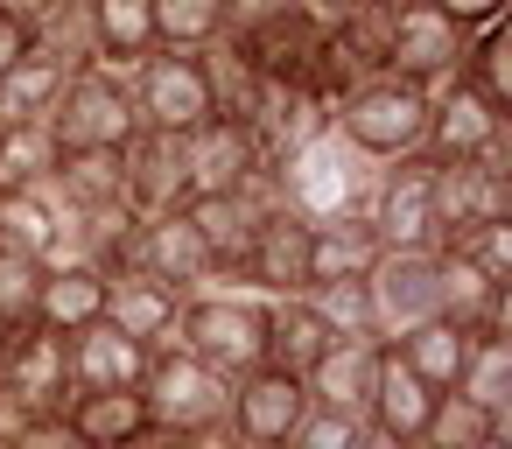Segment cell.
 Here are the masks:
<instances>
[{"label":"cell","instance_id":"obj_22","mask_svg":"<svg viewBox=\"0 0 512 449\" xmlns=\"http://www.w3.org/2000/svg\"><path fill=\"white\" fill-rule=\"evenodd\" d=\"M379 232L365 211H337V218H316L309 225V288H330V281H358L372 260H379Z\"/></svg>","mask_w":512,"mask_h":449},{"label":"cell","instance_id":"obj_7","mask_svg":"<svg viewBox=\"0 0 512 449\" xmlns=\"http://www.w3.org/2000/svg\"><path fill=\"white\" fill-rule=\"evenodd\" d=\"M225 393H232V386H225L204 358H190L183 344H155V351H148L141 400H148V421H155L162 435H183V428L225 414Z\"/></svg>","mask_w":512,"mask_h":449},{"label":"cell","instance_id":"obj_35","mask_svg":"<svg viewBox=\"0 0 512 449\" xmlns=\"http://www.w3.org/2000/svg\"><path fill=\"white\" fill-rule=\"evenodd\" d=\"M484 435H512L498 414H484L477 400H463V393H442L435 400V414H428V435H421V449H477Z\"/></svg>","mask_w":512,"mask_h":449},{"label":"cell","instance_id":"obj_20","mask_svg":"<svg viewBox=\"0 0 512 449\" xmlns=\"http://www.w3.org/2000/svg\"><path fill=\"white\" fill-rule=\"evenodd\" d=\"M78 22H85L92 64H106V71H134L155 50V8L148 0H78Z\"/></svg>","mask_w":512,"mask_h":449},{"label":"cell","instance_id":"obj_42","mask_svg":"<svg viewBox=\"0 0 512 449\" xmlns=\"http://www.w3.org/2000/svg\"><path fill=\"white\" fill-rule=\"evenodd\" d=\"M29 43H36V22H22L15 8H0V78L15 71V57H29Z\"/></svg>","mask_w":512,"mask_h":449},{"label":"cell","instance_id":"obj_12","mask_svg":"<svg viewBox=\"0 0 512 449\" xmlns=\"http://www.w3.org/2000/svg\"><path fill=\"white\" fill-rule=\"evenodd\" d=\"M232 281L253 288V295H309V218L288 211V204H274V211L253 225V239H246Z\"/></svg>","mask_w":512,"mask_h":449},{"label":"cell","instance_id":"obj_47","mask_svg":"<svg viewBox=\"0 0 512 449\" xmlns=\"http://www.w3.org/2000/svg\"><path fill=\"white\" fill-rule=\"evenodd\" d=\"M8 344H15V323H8V316H0V358H8Z\"/></svg>","mask_w":512,"mask_h":449},{"label":"cell","instance_id":"obj_31","mask_svg":"<svg viewBox=\"0 0 512 449\" xmlns=\"http://www.w3.org/2000/svg\"><path fill=\"white\" fill-rule=\"evenodd\" d=\"M64 78H71V64L57 50L29 43V57H15V71L0 78V120H43L50 99L64 92Z\"/></svg>","mask_w":512,"mask_h":449},{"label":"cell","instance_id":"obj_16","mask_svg":"<svg viewBox=\"0 0 512 449\" xmlns=\"http://www.w3.org/2000/svg\"><path fill=\"white\" fill-rule=\"evenodd\" d=\"M435 316L456 330H505V281H491L470 253L435 246Z\"/></svg>","mask_w":512,"mask_h":449},{"label":"cell","instance_id":"obj_41","mask_svg":"<svg viewBox=\"0 0 512 449\" xmlns=\"http://www.w3.org/2000/svg\"><path fill=\"white\" fill-rule=\"evenodd\" d=\"M176 449H246V435L225 421V414H211V421H197V428H183L176 435Z\"/></svg>","mask_w":512,"mask_h":449},{"label":"cell","instance_id":"obj_34","mask_svg":"<svg viewBox=\"0 0 512 449\" xmlns=\"http://www.w3.org/2000/svg\"><path fill=\"white\" fill-rule=\"evenodd\" d=\"M155 50H211L225 36V0H148Z\"/></svg>","mask_w":512,"mask_h":449},{"label":"cell","instance_id":"obj_17","mask_svg":"<svg viewBox=\"0 0 512 449\" xmlns=\"http://www.w3.org/2000/svg\"><path fill=\"white\" fill-rule=\"evenodd\" d=\"M183 155H190V190H239L260 169H274L246 120H204L197 134H183Z\"/></svg>","mask_w":512,"mask_h":449},{"label":"cell","instance_id":"obj_2","mask_svg":"<svg viewBox=\"0 0 512 449\" xmlns=\"http://www.w3.org/2000/svg\"><path fill=\"white\" fill-rule=\"evenodd\" d=\"M190 358H204L225 386L253 365H267V295L253 288H197L183 295V316H176V337Z\"/></svg>","mask_w":512,"mask_h":449},{"label":"cell","instance_id":"obj_43","mask_svg":"<svg viewBox=\"0 0 512 449\" xmlns=\"http://www.w3.org/2000/svg\"><path fill=\"white\" fill-rule=\"evenodd\" d=\"M435 8H442L456 29H491V22H505V0H435Z\"/></svg>","mask_w":512,"mask_h":449},{"label":"cell","instance_id":"obj_46","mask_svg":"<svg viewBox=\"0 0 512 449\" xmlns=\"http://www.w3.org/2000/svg\"><path fill=\"white\" fill-rule=\"evenodd\" d=\"M120 449H176V435H162V428H148V435H127Z\"/></svg>","mask_w":512,"mask_h":449},{"label":"cell","instance_id":"obj_6","mask_svg":"<svg viewBox=\"0 0 512 449\" xmlns=\"http://www.w3.org/2000/svg\"><path fill=\"white\" fill-rule=\"evenodd\" d=\"M365 218H372L379 246H393V253H435L442 246V232H435V162L428 155L379 162Z\"/></svg>","mask_w":512,"mask_h":449},{"label":"cell","instance_id":"obj_36","mask_svg":"<svg viewBox=\"0 0 512 449\" xmlns=\"http://www.w3.org/2000/svg\"><path fill=\"white\" fill-rule=\"evenodd\" d=\"M43 260H29V253H8L0 246V316H8L15 330L22 323H36V302H43Z\"/></svg>","mask_w":512,"mask_h":449},{"label":"cell","instance_id":"obj_32","mask_svg":"<svg viewBox=\"0 0 512 449\" xmlns=\"http://www.w3.org/2000/svg\"><path fill=\"white\" fill-rule=\"evenodd\" d=\"M456 78H463V85H470V92H477L491 113H512V36H505V22H491V29H470Z\"/></svg>","mask_w":512,"mask_h":449},{"label":"cell","instance_id":"obj_9","mask_svg":"<svg viewBox=\"0 0 512 449\" xmlns=\"http://www.w3.org/2000/svg\"><path fill=\"white\" fill-rule=\"evenodd\" d=\"M498 218H512L505 148L477 155V162H435V232H442V246L463 239L470 225H498Z\"/></svg>","mask_w":512,"mask_h":449},{"label":"cell","instance_id":"obj_24","mask_svg":"<svg viewBox=\"0 0 512 449\" xmlns=\"http://www.w3.org/2000/svg\"><path fill=\"white\" fill-rule=\"evenodd\" d=\"M372 372H379V337H330V351L309 365V400L316 407H344V414H365L372 400Z\"/></svg>","mask_w":512,"mask_h":449},{"label":"cell","instance_id":"obj_8","mask_svg":"<svg viewBox=\"0 0 512 449\" xmlns=\"http://www.w3.org/2000/svg\"><path fill=\"white\" fill-rule=\"evenodd\" d=\"M0 393L8 407L29 421V414H64L71 407V337L50 330V323H22L8 358H0Z\"/></svg>","mask_w":512,"mask_h":449},{"label":"cell","instance_id":"obj_15","mask_svg":"<svg viewBox=\"0 0 512 449\" xmlns=\"http://www.w3.org/2000/svg\"><path fill=\"white\" fill-rule=\"evenodd\" d=\"M120 162H127V211H134V218L176 211V204L190 197V155H183L176 134H148V127H141V134L120 148Z\"/></svg>","mask_w":512,"mask_h":449},{"label":"cell","instance_id":"obj_18","mask_svg":"<svg viewBox=\"0 0 512 449\" xmlns=\"http://www.w3.org/2000/svg\"><path fill=\"white\" fill-rule=\"evenodd\" d=\"M176 316H183V295H176L169 281H155V274H141V267L106 274V323L127 330V337H141L148 351L176 337Z\"/></svg>","mask_w":512,"mask_h":449},{"label":"cell","instance_id":"obj_26","mask_svg":"<svg viewBox=\"0 0 512 449\" xmlns=\"http://www.w3.org/2000/svg\"><path fill=\"white\" fill-rule=\"evenodd\" d=\"M50 190H57L64 211H106V204H127V162H120V148H71V155H57Z\"/></svg>","mask_w":512,"mask_h":449},{"label":"cell","instance_id":"obj_29","mask_svg":"<svg viewBox=\"0 0 512 449\" xmlns=\"http://www.w3.org/2000/svg\"><path fill=\"white\" fill-rule=\"evenodd\" d=\"M449 393L477 400L484 414H498V421L512 428V337H505V330H477V337H470V351H463V372H456V386H449Z\"/></svg>","mask_w":512,"mask_h":449},{"label":"cell","instance_id":"obj_45","mask_svg":"<svg viewBox=\"0 0 512 449\" xmlns=\"http://www.w3.org/2000/svg\"><path fill=\"white\" fill-rule=\"evenodd\" d=\"M358 449H421V442H400V435H386V428H372V421H365V435H358Z\"/></svg>","mask_w":512,"mask_h":449},{"label":"cell","instance_id":"obj_21","mask_svg":"<svg viewBox=\"0 0 512 449\" xmlns=\"http://www.w3.org/2000/svg\"><path fill=\"white\" fill-rule=\"evenodd\" d=\"M141 372H148V344H141V337L113 330L106 316L85 323V330H71V386H78V393L141 386Z\"/></svg>","mask_w":512,"mask_h":449},{"label":"cell","instance_id":"obj_4","mask_svg":"<svg viewBox=\"0 0 512 449\" xmlns=\"http://www.w3.org/2000/svg\"><path fill=\"white\" fill-rule=\"evenodd\" d=\"M127 92H134V120L148 134H197L204 120H218L211 106V71H204V50H148L134 71H127Z\"/></svg>","mask_w":512,"mask_h":449},{"label":"cell","instance_id":"obj_13","mask_svg":"<svg viewBox=\"0 0 512 449\" xmlns=\"http://www.w3.org/2000/svg\"><path fill=\"white\" fill-rule=\"evenodd\" d=\"M134 267L155 274V281H169L176 295H197V288L218 281V260H211V246H204V232L190 225L183 204L141 218V232H134Z\"/></svg>","mask_w":512,"mask_h":449},{"label":"cell","instance_id":"obj_30","mask_svg":"<svg viewBox=\"0 0 512 449\" xmlns=\"http://www.w3.org/2000/svg\"><path fill=\"white\" fill-rule=\"evenodd\" d=\"M386 344L407 358V372H414V379H428L435 393H449V386H456V372H463L470 330H456V323H442V316H421L414 330H400V337H386Z\"/></svg>","mask_w":512,"mask_h":449},{"label":"cell","instance_id":"obj_39","mask_svg":"<svg viewBox=\"0 0 512 449\" xmlns=\"http://www.w3.org/2000/svg\"><path fill=\"white\" fill-rule=\"evenodd\" d=\"M456 253H470L491 281H505L512 288V218H498V225H470L463 239H449Z\"/></svg>","mask_w":512,"mask_h":449},{"label":"cell","instance_id":"obj_19","mask_svg":"<svg viewBox=\"0 0 512 449\" xmlns=\"http://www.w3.org/2000/svg\"><path fill=\"white\" fill-rule=\"evenodd\" d=\"M435 400H442V393H435L428 379H414V372H407V358H400L393 344H379V372H372L365 421H372V428H386V435H400V442H421V435H428Z\"/></svg>","mask_w":512,"mask_h":449},{"label":"cell","instance_id":"obj_37","mask_svg":"<svg viewBox=\"0 0 512 449\" xmlns=\"http://www.w3.org/2000/svg\"><path fill=\"white\" fill-rule=\"evenodd\" d=\"M309 302L323 309V323H330L337 337H379V330H372V295H365V274H358V281L309 288Z\"/></svg>","mask_w":512,"mask_h":449},{"label":"cell","instance_id":"obj_33","mask_svg":"<svg viewBox=\"0 0 512 449\" xmlns=\"http://www.w3.org/2000/svg\"><path fill=\"white\" fill-rule=\"evenodd\" d=\"M57 169V134L43 120H0V190L50 183Z\"/></svg>","mask_w":512,"mask_h":449},{"label":"cell","instance_id":"obj_25","mask_svg":"<svg viewBox=\"0 0 512 449\" xmlns=\"http://www.w3.org/2000/svg\"><path fill=\"white\" fill-rule=\"evenodd\" d=\"M330 337L337 330L323 323V309L309 295H267V365L309 379V365L330 351Z\"/></svg>","mask_w":512,"mask_h":449},{"label":"cell","instance_id":"obj_1","mask_svg":"<svg viewBox=\"0 0 512 449\" xmlns=\"http://www.w3.org/2000/svg\"><path fill=\"white\" fill-rule=\"evenodd\" d=\"M330 134H337L351 155H365L372 169H379V162H400V155H421V134H428V85L372 71V78H358V85L330 106Z\"/></svg>","mask_w":512,"mask_h":449},{"label":"cell","instance_id":"obj_10","mask_svg":"<svg viewBox=\"0 0 512 449\" xmlns=\"http://www.w3.org/2000/svg\"><path fill=\"white\" fill-rule=\"evenodd\" d=\"M302 414H309V386L295 372H281V365H253L225 393V421L246 435V449H288Z\"/></svg>","mask_w":512,"mask_h":449},{"label":"cell","instance_id":"obj_11","mask_svg":"<svg viewBox=\"0 0 512 449\" xmlns=\"http://www.w3.org/2000/svg\"><path fill=\"white\" fill-rule=\"evenodd\" d=\"M498 148H505V113H491L463 78L428 85V134H421L428 162H477V155H498Z\"/></svg>","mask_w":512,"mask_h":449},{"label":"cell","instance_id":"obj_27","mask_svg":"<svg viewBox=\"0 0 512 449\" xmlns=\"http://www.w3.org/2000/svg\"><path fill=\"white\" fill-rule=\"evenodd\" d=\"M106 316V267H92V260H64V267H50L43 274V302H36V323H50V330H85V323H99Z\"/></svg>","mask_w":512,"mask_h":449},{"label":"cell","instance_id":"obj_28","mask_svg":"<svg viewBox=\"0 0 512 449\" xmlns=\"http://www.w3.org/2000/svg\"><path fill=\"white\" fill-rule=\"evenodd\" d=\"M64 421L85 435V449H120L127 435H148L155 421H148V400H141V386H106V393H71V407H64Z\"/></svg>","mask_w":512,"mask_h":449},{"label":"cell","instance_id":"obj_23","mask_svg":"<svg viewBox=\"0 0 512 449\" xmlns=\"http://www.w3.org/2000/svg\"><path fill=\"white\" fill-rule=\"evenodd\" d=\"M64 225H71V211L57 204V190L50 183H29V190H0V246L8 253H29V260H57V246H64Z\"/></svg>","mask_w":512,"mask_h":449},{"label":"cell","instance_id":"obj_5","mask_svg":"<svg viewBox=\"0 0 512 449\" xmlns=\"http://www.w3.org/2000/svg\"><path fill=\"white\" fill-rule=\"evenodd\" d=\"M274 176H281V204L302 211L309 225H316V218H337V211H365V197H372V162L351 155L337 134L302 141Z\"/></svg>","mask_w":512,"mask_h":449},{"label":"cell","instance_id":"obj_38","mask_svg":"<svg viewBox=\"0 0 512 449\" xmlns=\"http://www.w3.org/2000/svg\"><path fill=\"white\" fill-rule=\"evenodd\" d=\"M358 435H365V414H344V407H316L309 400V414L295 421L288 449H358Z\"/></svg>","mask_w":512,"mask_h":449},{"label":"cell","instance_id":"obj_3","mask_svg":"<svg viewBox=\"0 0 512 449\" xmlns=\"http://www.w3.org/2000/svg\"><path fill=\"white\" fill-rule=\"evenodd\" d=\"M43 127L57 134V155L71 148H127L141 134L134 120V92H127V71H106V64H78L64 78V92L50 99Z\"/></svg>","mask_w":512,"mask_h":449},{"label":"cell","instance_id":"obj_40","mask_svg":"<svg viewBox=\"0 0 512 449\" xmlns=\"http://www.w3.org/2000/svg\"><path fill=\"white\" fill-rule=\"evenodd\" d=\"M8 449H85V435H78L64 414H29V421L8 435Z\"/></svg>","mask_w":512,"mask_h":449},{"label":"cell","instance_id":"obj_14","mask_svg":"<svg viewBox=\"0 0 512 449\" xmlns=\"http://www.w3.org/2000/svg\"><path fill=\"white\" fill-rule=\"evenodd\" d=\"M365 295H372V330L379 344L414 330L421 316H435V253H379L365 267Z\"/></svg>","mask_w":512,"mask_h":449},{"label":"cell","instance_id":"obj_44","mask_svg":"<svg viewBox=\"0 0 512 449\" xmlns=\"http://www.w3.org/2000/svg\"><path fill=\"white\" fill-rule=\"evenodd\" d=\"M0 8H15L22 22H43V15H57V8H71V0H0Z\"/></svg>","mask_w":512,"mask_h":449}]
</instances>
